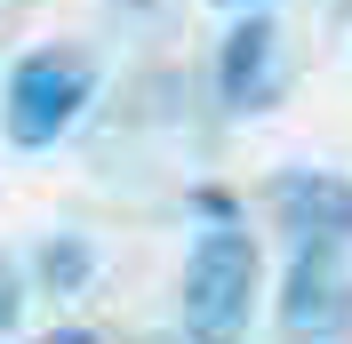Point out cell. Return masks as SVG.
<instances>
[{
    "label": "cell",
    "instance_id": "cell-1",
    "mask_svg": "<svg viewBox=\"0 0 352 344\" xmlns=\"http://www.w3.org/2000/svg\"><path fill=\"white\" fill-rule=\"evenodd\" d=\"M96 80H104V72H96V48H80V41H56V48L16 56L8 80H0V136L16 152H48L88 105H96Z\"/></svg>",
    "mask_w": 352,
    "mask_h": 344
},
{
    "label": "cell",
    "instance_id": "cell-2",
    "mask_svg": "<svg viewBox=\"0 0 352 344\" xmlns=\"http://www.w3.org/2000/svg\"><path fill=\"white\" fill-rule=\"evenodd\" d=\"M264 257L241 224H208L184 257V344H241L256 321Z\"/></svg>",
    "mask_w": 352,
    "mask_h": 344
},
{
    "label": "cell",
    "instance_id": "cell-3",
    "mask_svg": "<svg viewBox=\"0 0 352 344\" xmlns=\"http://www.w3.org/2000/svg\"><path fill=\"white\" fill-rule=\"evenodd\" d=\"M264 208L296 257L312 248H352V176L336 169H280L264 184Z\"/></svg>",
    "mask_w": 352,
    "mask_h": 344
},
{
    "label": "cell",
    "instance_id": "cell-4",
    "mask_svg": "<svg viewBox=\"0 0 352 344\" xmlns=\"http://www.w3.org/2000/svg\"><path fill=\"white\" fill-rule=\"evenodd\" d=\"M280 88H288V32L264 8H248L217 41V96H224V112H272Z\"/></svg>",
    "mask_w": 352,
    "mask_h": 344
},
{
    "label": "cell",
    "instance_id": "cell-5",
    "mask_svg": "<svg viewBox=\"0 0 352 344\" xmlns=\"http://www.w3.org/2000/svg\"><path fill=\"white\" fill-rule=\"evenodd\" d=\"M352 328V248H312L288 257V288H280V336L288 344H329Z\"/></svg>",
    "mask_w": 352,
    "mask_h": 344
},
{
    "label": "cell",
    "instance_id": "cell-6",
    "mask_svg": "<svg viewBox=\"0 0 352 344\" xmlns=\"http://www.w3.org/2000/svg\"><path fill=\"white\" fill-rule=\"evenodd\" d=\"M96 272V257H88V240H72V233H56L41 248V280H48V297H80V280Z\"/></svg>",
    "mask_w": 352,
    "mask_h": 344
},
{
    "label": "cell",
    "instance_id": "cell-7",
    "mask_svg": "<svg viewBox=\"0 0 352 344\" xmlns=\"http://www.w3.org/2000/svg\"><path fill=\"white\" fill-rule=\"evenodd\" d=\"M192 216H200V224H241V193H224V184H192Z\"/></svg>",
    "mask_w": 352,
    "mask_h": 344
},
{
    "label": "cell",
    "instance_id": "cell-8",
    "mask_svg": "<svg viewBox=\"0 0 352 344\" xmlns=\"http://www.w3.org/2000/svg\"><path fill=\"white\" fill-rule=\"evenodd\" d=\"M24 321V272H16V257H0V336Z\"/></svg>",
    "mask_w": 352,
    "mask_h": 344
},
{
    "label": "cell",
    "instance_id": "cell-9",
    "mask_svg": "<svg viewBox=\"0 0 352 344\" xmlns=\"http://www.w3.org/2000/svg\"><path fill=\"white\" fill-rule=\"evenodd\" d=\"M41 344H104V336H88V328H48Z\"/></svg>",
    "mask_w": 352,
    "mask_h": 344
},
{
    "label": "cell",
    "instance_id": "cell-10",
    "mask_svg": "<svg viewBox=\"0 0 352 344\" xmlns=\"http://www.w3.org/2000/svg\"><path fill=\"white\" fill-rule=\"evenodd\" d=\"M208 8H272V0H208Z\"/></svg>",
    "mask_w": 352,
    "mask_h": 344
}]
</instances>
